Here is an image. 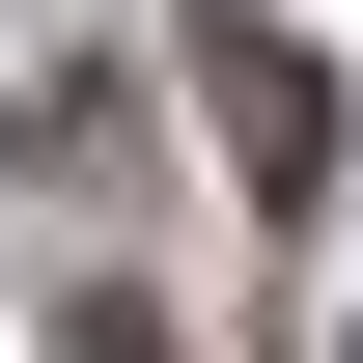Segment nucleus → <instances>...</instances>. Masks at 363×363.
I'll use <instances>...</instances> for the list:
<instances>
[{
    "label": "nucleus",
    "instance_id": "1",
    "mask_svg": "<svg viewBox=\"0 0 363 363\" xmlns=\"http://www.w3.org/2000/svg\"><path fill=\"white\" fill-rule=\"evenodd\" d=\"M196 84H224L252 224H308V196H335V56H308V28H196Z\"/></svg>",
    "mask_w": 363,
    "mask_h": 363
}]
</instances>
